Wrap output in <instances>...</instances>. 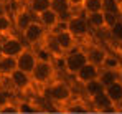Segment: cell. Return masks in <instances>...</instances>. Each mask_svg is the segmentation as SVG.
Returning a JSON list of instances; mask_svg holds the SVG:
<instances>
[{
  "mask_svg": "<svg viewBox=\"0 0 122 114\" xmlns=\"http://www.w3.org/2000/svg\"><path fill=\"white\" fill-rule=\"evenodd\" d=\"M87 63V53L82 46H76L63 56V68L68 75L74 76Z\"/></svg>",
  "mask_w": 122,
  "mask_h": 114,
  "instance_id": "1",
  "label": "cell"
},
{
  "mask_svg": "<svg viewBox=\"0 0 122 114\" xmlns=\"http://www.w3.org/2000/svg\"><path fill=\"white\" fill-rule=\"evenodd\" d=\"M31 81L41 84V86H48L55 81V76H56V66L53 63V60L50 61H38L35 70L31 71Z\"/></svg>",
  "mask_w": 122,
  "mask_h": 114,
  "instance_id": "2",
  "label": "cell"
},
{
  "mask_svg": "<svg viewBox=\"0 0 122 114\" xmlns=\"http://www.w3.org/2000/svg\"><path fill=\"white\" fill-rule=\"evenodd\" d=\"M64 27H66V30L76 38L78 41H79L81 38H86L89 35V32H91V28H89V25H87V20H86V17H84L82 12L81 13L74 12L68 20H64Z\"/></svg>",
  "mask_w": 122,
  "mask_h": 114,
  "instance_id": "3",
  "label": "cell"
},
{
  "mask_svg": "<svg viewBox=\"0 0 122 114\" xmlns=\"http://www.w3.org/2000/svg\"><path fill=\"white\" fill-rule=\"evenodd\" d=\"M46 94H48L50 99H53L55 103H68L73 98V89L64 81H53L51 84H48Z\"/></svg>",
  "mask_w": 122,
  "mask_h": 114,
  "instance_id": "4",
  "label": "cell"
},
{
  "mask_svg": "<svg viewBox=\"0 0 122 114\" xmlns=\"http://www.w3.org/2000/svg\"><path fill=\"white\" fill-rule=\"evenodd\" d=\"M45 35H46V30L35 20V22H31V23L21 32V40H23V43L28 45V48H30V46L40 45L41 41H43V38H45Z\"/></svg>",
  "mask_w": 122,
  "mask_h": 114,
  "instance_id": "5",
  "label": "cell"
},
{
  "mask_svg": "<svg viewBox=\"0 0 122 114\" xmlns=\"http://www.w3.org/2000/svg\"><path fill=\"white\" fill-rule=\"evenodd\" d=\"M0 48H2V55L10 58H17L21 51L26 48V45L23 43V40H20L18 37L8 35L3 38V41H0Z\"/></svg>",
  "mask_w": 122,
  "mask_h": 114,
  "instance_id": "6",
  "label": "cell"
},
{
  "mask_svg": "<svg viewBox=\"0 0 122 114\" xmlns=\"http://www.w3.org/2000/svg\"><path fill=\"white\" fill-rule=\"evenodd\" d=\"M51 33H55V37L58 40V43H60L61 50L64 51V55L68 53V51H71L73 48H76L78 46V40L73 37L68 30H66V27H64V22H61L60 25L56 27V30L55 32H51Z\"/></svg>",
  "mask_w": 122,
  "mask_h": 114,
  "instance_id": "7",
  "label": "cell"
},
{
  "mask_svg": "<svg viewBox=\"0 0 122 114\" xmlns=\"http://www.w3.org/2000/svg\"><path fill=\"white\" fill-rule=\"evenodd\" d=\"M36 63H38L36 53L26 46L20 55L17 56V70H20V71L26 73V75H31V71L36 66Z\"/></svg>",
  "mask_w": 122,
  "mask_h": 114,
  "instance_id": "8",
  "label": "cell"
},
{
  "mask_svg": "<svg viewBox=\"0 0 122 114\" xmlns=\"http://www.w3.org/2000/svg\"><path fill=\"white\" fill-rule=\"evenodd\" d=\"M99 75H101V68L87 61L81 70L74 75V79H76V83H81L82 86H84L86 83H89V81H92V79H97Z\"/></svg>",
  "mask_w": 122,
  "mask_h": 114,
  "instance_id": "9",
  "label": "cell"
},
{
  "mask_svg": "<svg viewBox=\"0 0 122 114\" xmlns=\"http://www.w3.org/2000/svg\"><path fill=\"white\" fill-rule=\"evenodd\" d=\"M36 22L40 23L46 32H55L56 27L61 23V18L51 10V8H48V10L41 12L40 15H36Z\"/></svg>",
  "mask_w": 122,
  "mask_h": 114,
  "instance_id": "10",
  "label": "cell"
},
{
  "mask_svg": "<svg viewBox=\"0 0 122 114\" xmlns=\"http://www.w3.org/2000/svg\"><path fill=\"white\" fill-rule=\"evenodd\" d=\"M12 20H13V27L21 33V32L31 23V22H35L36 18H35V15H33L26 7H21L20 10H17V13L13 15V18H12Z\"/></svg>",
  "mask_w": 122,
  "mask_h": 114,
  "instance_id": "11",
  "label": "cell"
},
{
  "mask_svg": "<svg viewBox=\"0 0 122 114\" xmlns=\"http://www.w3.org/2000/svg\"><path fill=\"white\" fill-rule=\"evenodd\" d=\"M41 43H43V48L53 58H63L64 56V51L61 50V46H60V43H58V40H56V37H55V33L46 32V35H45Z\"/></svg>",
  "mask_w": 122,
  "mask_h": 114,
  "instance_id": "12",
  "label": "cell"
},
{
  "mask_svg": "<svg viewBox=\"0 0 122 114\" xmlns=\"http://www.w3.org/2000/svg\"><path fill=\"white\" fill-rule=\"evenodd\" d=\"M50 8L60 17L61 22L68 20L74 13V10L71 8V5H69L68 0H50Z\"/></svg>",
  "mask_w": 122,
  "mask_h": 114,
  "instance_id": "13",
  "label": "cell"
},
{
  "mask_svg": "<svg viewBox=\"0 0 122 114\" xmlns=\"http://www.w3.org/2000/svg\"><path fill=\"white\" fill-rule=\"evenodd\" d=\"M8 79H10L12 86H13L15 89H18V91H25V89L30 88V84L33 83V81H31V76L23 73V71H20V70L12 71V75L8 76Z\"/></svg>",
  "mask_w": 122,
  "mask_h": 114,
  "instance_id": "14",
  "label": "cell"
},
{
  "mask_svg": "<svg viewBox=\"0 0 122 114\" xmlns=\"http://www.w3.org/2000/svg\"><path fill=\"white\" fill-rule=\"evenodd\" d=\"M91 104H92V108L96 109V111H99V113H107V111H114L116 109V106H114V103L107 98V94L102 91L99 94L92 96L91 98Z\"/></svg>",
  "mask_w": 122,
  "mask_h": 114,
  "instance_id": "15",
  "label": "cell"
},
{
  "mask_svg": "<svg viewBox=\"0 0 122 114\" xmlns=\"http://www.w3.org/2000/svg\"><path fill=\"white\" fill-rule=\"evenodd\" d=\"M104 93L107 94V98H109V99L114 103V106L117 108L122 103V79L112 83V84H109V86H106V88H104Z\"/></svg>",
  "mask_w": 122,
  "mask_h": 114,
  "instance_id": "16",
  "label": "cell"
},
{
  "mask_svg": "<svg viewBox=\"0 0 122 114\" xmlns=\"http://www.w3.org/2000/svg\"><path fill=\"white\" fill-rule=\"evenodd\" d=\"M86 53H87V61L92 63V65H96V66H99V68H101L106 55H107V51L102 46H89L86 50Z\"/></svg>",
  "mask_w": 122,
  "mask_h": 114,
  "instance_id": "17",
  "label": "cell"
},
{
  "mask_svg": "<svg viewBox=\"0 0 122 114\" xmlns=\"http://www.w3.org/2000/svg\"><path fill=\"white\" fill-rule=\"evenodd\" d=\"M119 79H122L121 70H101L99 81L104 84V88L109 86V84H112V83H116V81H119Z\"/></svg>",
  "mask_w": 122,
  "mask_h": 114,
  "instance_id": "18",
  "label": "cell"
},
{
  "mask_svg": "<svg viewBox=\"0 0 122 114\" xmlns=\"http://www.w3.org/2000/svg\"><path fill=\"white\" fill-rule=\"evenodd\" d=\"M86 20H87V25L91 30L94 32H102L104 30V13L102 12H97V13H87L84 15Z\"/></svg>",
  "mask_w": 122,
  "mask_h": 114,
  "instance_id": "19",
  "label": "cell"
},
{
  "mask_svg": "<svg viewBox=\"0 0 122 114\" xmlns=\"http://www.w3.org/2000/svg\"><path fill=\"white\" fill-rule=\"evenodd\" d=\"M15 70H17V58L2 56V60H0V75L8 78L12 75V71H15Z\"/></svg>",
  "mask_w": 122,
  "mask_h": 114,
  "instance_id": "20",
  "label": "cell"
},
{
  "mask_svg": "<svg viewBox=\"0 0 122 114\" xmlns=\"http://www.w3.org/2000/svg\"><path fill=\"white\" fill-rule=\"evenodd\" d=\"M26 8L36 18V15H40L41 12H45V10L50 8V0H28L26 2Z\"/></svg>",
  "mask_w": 122,
  "mask_h": 114,
  "instance_id": "21",
  "label": "cell"
},
{
  "mask_svg": "<svg viewBox=\"0 0 122 114\" xmlns=\"http://www.w3.org/2000/svg\"><path fill=\"white\" fill-rule=\"evenodd\" d=\"M102 91H104V84L99 81V78H97V79H92V81H89V83L84 84V93H86L87 98H92V96L99 94Z\"/></svg>",
  "mask_w": 122,
  "mask_h": 114,
  "instance_id": "22",
  "label": "cell"
},
{
  "mask_svg": "<svg viewBox=\"0 0 122 114\" xmlns=\"http://www.w3.org/2000/svg\"><path fill=\"white\" fill-rule=\"evenodd\" d=\"M81 12L84 15L102 12V0H84V3L81 7Z\"/></svg>",
  "mask_w": 122,
  "mask_h": 114,
  "instance_id": "23",
  "label": "cell"
},
{
  "mask_svg": "<svg viewBox=\"0 0 122 114\" xmlns=\"http://www.w3.org/2000/svg\"><path fill=\"white\" fill-rule=\"evenodd\" d=\"M101 70H121V60L111 53H107L101 65Z\"/></svg>",
  "mask_w": 122,
  "mask_h": 114,
  "instance_id": "24",
  "label": "cell"
},
{
  "mask_svg": "<svg viewBox=\"0 0 122 114\" xmlns=\"http://www.w3.org/2000/svg\"><path fill=\"white\" fill-rule=\"evenodd\" d=\"M13 27V20L8 13H2L0 15V33L2 35H8L10 30Z\"/></svg>",
  "mask_w": 122,
  "mask_h": 114,
  "instance_id": "25",
  "label": "cell"
},
{
  "mask_svg": "<svg viewBox=\"0 0 122 114\" xmlns=\"http://www.w3.org/2000/svg\"><path fill=\"white\" fill-rule=\"evenodd\" d=\"M107 32H109V35L112 37L114 41H117V43H121V45H122V22H121V20H117L116 25H114L111 30H107Z\"/></svg>",
  "mask_w": 122,
  "mask_h": 114,
  "instance_id": "26",
  "label": "cell"
},
{
  "mask_svg": "<svg viewBox=\"0 0 122 114\" xmlns=\"http://www.w3.org/2000/svg\"><path fill=\"white\" fill-rule=\"evenodd\" d=\"M117 10H119V0H102V12L117 15Z\"/></svg>",
  "mask_w": 122,
  "mask_h": 114,
  "instance_id": "27",
  "label": "cell"
},
{
  "mask_svg": "<svg viewBox=\"0 0 122 114\" xmlns=\"http://www.w3.org/2000/svg\"><path fill=\"white\" fill-rule=\"evenodd\" d=\"M104 13V30H111L114 25H116V22H117V15L116 13H109V12H102Z\"/></svg>",
  "mask_w": 122,
  "mask_h": 114,
  "instance_id": "28",
  "label": "cell"
},
{
  "mask_svg": "<svg viewBox=\"0 0 122 114\" xmlns=\"http://www.w3.org/2000/svg\"><path fill=\"white\" fill-rule=\"evenodd\" d=\"M68 2H69V5H71V8H73V10H74L76 7H78V8H81L82 3H84V0H68Z\"/></svg>",
  "mask_w": 122,
  "mask_h": 114,
  "instance_id": "29",
  "label": "cell"
},
{
  "mask_svg": "<svg viewBox=\"0 0 122 114\" xmlns=\"http://www.w3.org/2000/svg\"><path fill=\"white\" fill-rule=\"evenodd\" d=\"M7 103V96H5V93L0 89V109H3V104Z\"/></svg>",
  "mask_w": 122,
  "mask_h": 114,
  "instance_id": "30",
  "label": "cell"
},
{
  "mask_svg": "<svg viewBox=\"0 0 122 114\" xmlns=\"http://www.w3.org/2000/svg\"><path fill=\"white\" fill-rule=\"evenodd\" d=\"M2 13H7V5H5L3 0H0V15Z\"/></svg>",
  "mask_w": 122,
  "mask_h": 114,
  "instance_id": "31",
  "label": "cell"
},
{
  "mask_svg": "<svg viewBox=\"0 0 122 114\" xmlns=\"http://www.w3.org/2000/svg\"><path fill=\"white\" fill-rule=\"evenodd\" d=\"M117 18L122 22V0H119V10H117Z\"/></svg>",
  "mask_w": 122,
  "mask_h": 114,
  "instance_id": "32",
  "label": "cell"
},
{
  "mask_svg": "<svg viewBox=\"0 0 122 114\" xmlns=\"http://www.w3.org/2000/svg\"><path fill=\"white\" fill-rule=\"evenodd\" d=\"M3 81H5V76L0 75V89H3Z\"/></svg>",
  "mask_w": 122,
  "mask_h": 114,
  "instance_id": "33",
  "label": "cell"
},
{
  "mask_svg": "<svg viewBox=\"0 0 122 114\" xmlns=\"http://www.w3.org/2000/svg\"><path fill=\"white\" fill-rule=\"evenodd\" d=\"M2 56H3V55H2V48H0V60H2Z\"/></svg>",
  "mask_w": 122,
  "mask_h": 114,
  "instance_id": "34",
  "label": "cell"
},
{
  "mask_svg": "<svg viewBox=\"0 0 122 114\" xmlns=\"http://www.w3.org/2000/svg\"><path fill=\"white\" fill-rule=\"evenodd\" d=\"M20 114H30V113H20Z\"/></svg>",
  "mask_w": 122,
  "mask_h": 114,
  "instance_id": "35",
  "label": "cell"
},
{
  "mask_svg": "<svg viewBox=\"0 0 122 114\" xmlns=\"http://www.w3.org/2000/svg\"><path fill=\"white\" fill-rule=\"evenodd\" d=\"M25 2H28V0H25Z\"/></svg>",
  "mask_w": 122,
  "mask_h": 114,
  "instance_id": "36",
  "label": "cell"
}]
</instances>
